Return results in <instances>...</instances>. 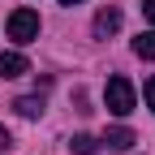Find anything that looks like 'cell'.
<instances>
[{"label": "cell", "instance_id": "obj_1", "mask_svg": "<svg viewBox=\"0 0 155 155\" xmlns=\"http://www.w3.org/2000/svg\"><path fill=\"white\" fill-rule=\"evenodd\" d=\"M134 99H138V95H134V82L129 78H108V86H104V104H108V112L112 116H129L134 112Z\"/></svg>", "mask_w": 155, "mask_h": 155}, {"label": "cell", "instance_id": "obj_2", "mask_svg": "<svg viewBox=\"0 0 155 155\" xmlns=\"http://www.w3.org/2000/svg\"><path fill=\"white\" fill-rule=\"evenodd\" d=\"M9 39L13 43H35L39 39V13L35 9H13L9 13Z\"/></svg>", "mask_w": 155, "mask_h": 155}, {"label": "cell", "instance_id": "obj_3", "mask_svg": "<svg viewBox=\"0 0 155 155\" xmlns=\"http://www.w3.org/2000/svg\"><path fill=\"white\" fill-rule=\"evenodd\" d=\"M116 30H121V9H116V5H108V9L95 13V35H99V39H112Z\"/></svg>", "mask_w": 155, "mask_h": 155}, {"label": "cell", "instance_id": "obj_4", "mask_svg": "<svg viewBox=\"0 0 155 155\" xmlns=\"http://www.w3.org/2000/svg\"><path fill=\"white\" fill-rule=\"evenodd\" d=\"M30 73V61L22 52H0V78H22Z\"/></svg>", "mask_w": 155, "mask_h": 155}, {"label": "cell", "instance_id": "obj_5", "mask_svg": "<svg viewBox=\"0 0 155 155\" xmlns=\"http://www.w3.org/2000/svg\"><path fill=\"white\" fill-rule=\"evenodd\" d=\"M108 151H129L134 147V129H125V125H116V129H108L104 138H99Z\"/></svg>", "mask_w": 155, "mask_h": 155}, {"label": "cell", "instance_id": "obj_6", "mask_svg": "<svg viewBox=\"0 0 155 155\" xmlns=\"http://www.w3.org/2000/svg\"><path fill=\"white\" fill-rule=\"evenodd\" d=\"M13 108H17V116H26V121L43 116V99H39V95H22V99H17Z\"/></svg>", "mask_w": 155, "mask_h": 155}, {"label": "cell", "instance_id": "obj_7", "mask_svg": "<svg viewBox=\"0 0 155 155\" xmlns=\"http://www.w3.org/2000/svg\"><path fill=\"white\" fill-rule=\"evenodd\" d=\"M134 56H142V61H155V30H142L134 39Z\"/></svg>", "mask_w": 155, "mask_h": 155}, {"label": "cell", "instance_id": "obj_8", "mask_svg": "<svg viewBox=\"0 0 155 155\" xmlns=\"http://www.w3.org/2000/svg\"><path fill=\"white\" fill-rule=\"evenodd\" d=\"M99 147H104V142H99V138H91V134H78V138L69 142V151H73V155H95Z\"/></svg>", "mask_w": 155, "mask_h": 155}, {"label": "cell", "instance_id": "obj_9", "mask_svg": "<svg viewBox=\"0 0 155 155\" xmlns=\"http://www.w3.org/2000/svg\"><path fill=\"white\" fill-rule=\"evenodd\" d=\"M142 95H147V108H151V112H155V73H151V78H147V86H142Z\"/></svg>", "mask_w": 155, "mask_h": 155}, {"label": "cell", "instance_id": "obj_10", "mask_svg": "<svg viewBox=\"0 0 155 155\" xmlns=\"http://www.w3.org/2000/svg\"><path fill=\"white\" fill-rule=\"evenodd\" d=\"M142 13H147V22H155V0H142Z\"/></svg>", "mask_w": 155, "mask_h": 155}, {"label": "cell", "instance_id": "obj_11", "mask_svg": "<svg viewBox=\"0 0 155 155\" xmlns=\"http://www.w3.org/2000/svg\"><path fill=\"white\" fill-rule=\"evenodd\" d=\"M5 147H9V129L0 125V151H5Z\"/></svg>", "mask_w": 155, "mask_h": 155}, {"label": "cell", "instance_id": "obj_12", "mask_svg": "<svg viewBox=\"0 0 155 155\" xmlns=\"http://www.w3.org/2000/svg\"><path fill=\"white\" fill-rule=\"evenodd\" d=\"M61 5H82V0H61Z\"/></svg>", "mask_w": 155, "mask_h": 155}]
</instances>
